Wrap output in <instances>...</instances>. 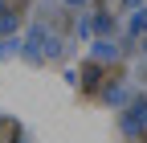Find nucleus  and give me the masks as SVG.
Returning <instances> with one entry per match:
<instances>
[{
    "label": "nucleus",
    "instance_id": "obj_1",
    "mask_svg": "<svg viewBox=\"0 0 147 143\" xmlns=\"http://www.w3.org/2000/svg\"><path fill=\"white\" fill-rule=\"evenodd\" d=\"M69 4H82V0H69Z\"/></svg>",
    "mask_w": 147,
    "mask_h": 143
}]
</instances>
